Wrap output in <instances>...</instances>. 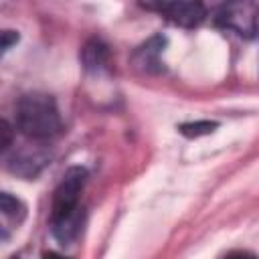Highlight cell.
<instances>
[{
  "mask_svg": "<svg viewBox=\"0 0 259 259\" xmlns=\"http://www.w3.org/2000/svg\"><path fill=\"white\" fill-rule=\"evenodd\" d=\"M16 125L18 130L36 142L51 140L61 134V115L57 103L47 93H26L16 105Z\"/></svg>",
  "mask_w": 259,
  "mask_h": 259,
  "instance_id": "obj_1",
  "label": "cell"
},
{
  "mask_svg": "<svg viewBox=\"0 0 259 259\" xmlns=\"http://www.w3.org/2000/svg\"><path fill=\"white\" fill-rule=\"evenodd\" d=\"M85 182H87V170L81 166H73L63 174L53 194L51 223H59V221L83 214V208L79 206V198H81Z\"/></svg>",
  "mask_w": 259,
  "mask_h": 259,
  "instance_id": "obj_2",
  "label": "cell"
},
{
  "mask_svg": "<svg viewBox=\"0 0 259 259\" xmlns=\"http://www.w3.org/2000/svg\"><path fill=\"white\" fill-rule=\"evenodd\" d=\"M214 22L243 38H253L259 32V4L249 0L223 4L214 14Z\"/></svg>",
  "mask_w": 259,
  "mask_h": 259,
  "instance_id": "obj_3",
  "label": "cell"
},
{
  "mask_svg": "<svg viewBox=\"0 0 259 259\" xmlns=\"http://www.w3.org/2000/svg\"><path fill=\"white\" fill-rule=\"evenodd\" d=\"M49 160L51 156L42 148H22L6 158V168L24 180H30L38 176V172L49 164Z\"/></svg>",
  "mask_w": 259,
  "mask_h": 259,
  "instance_id": "obj_4",
  "label": "cell"
},
{
  "mask_svg": "<svg viewBox=\"0 0 259 259\" xmlns=\"http://www.w3.org/2000/svg\"><path fill=\"white\" fill-rule=\"evenodd\" d=\"M160 10L170 22L182 28H194L206 18V8L200 2H162L156 6H148Z\"/></svg>",
  "mask_w": 259,
  "mask_h": 259,
  "instance_id": "obj_5",
  "label": "cell"
},
{
  "mask_svg": "<svg viewBox=\"0 0 259 259\" xmlns=\"http://www.w3.org/2000/svg\"><path fill=\"white\" fill-rule=\"evenodd\" d=\"M164 47H166V38L164 36H160V34L152 36L150 40H146L134 53V57H132L134 59V65L140 71H144V73H160L164 69V65L160 61V55H162Z\"/></svg>",
  "mask_w": 259,
  "mask_h": 259,
  "instance_id": "obj_6",
  "label": "cell"
},
{
  "mask_svg": "<svg viewBox=\"0 0 259 259\" xmlns=\"http://www.w3.org/2000/svg\"><path fill=\"white\" fill-rule=\"evenodd\" d=\"M107 57H109V51L107 47L97 40V38H91L85 42L83 51H81V61H83V67L87 71H99L105 67L107 63Z\"/></svg>",
  "mask_w": 259,
  "mask_h": 259,
  "instance_id": "obj_7",
  "label": "cell"
},
{
  "mask_svg": "<svg viewBox=\"0 0 259 259\" xmlns=\"http://www.w3.org/2000/svg\"><path fill=\"white\" fill-rule=\"evenodd\" d=\"M0 210H2V214L6 217V219H12V221H16V223H20L22 219H24V204L18 200V198H14L10 192H2L0 194Z\"/></svg>",
  "mask_w": 259,
  "mask_h": 259,
  "instance_id": "obj_8",
  "label": "cell"
},
{
  "mask_svg": "<svg viewBox=\"0 0 259 259\" xmlns=\"http://www.w3.org/2000/svg\"><path fill=\"white\" fill-rule=\"evenodd\" d=\"M214 127H217L214 121H206V119H202V121H190V123H182V125H178V132H180L182 136H186V138H200V136L212 134Z\"/></svg>",
  "mask_w": 259,
  "mask_h": 259,
  "instance_id": "obj_9",
  "label": "cell"
},
{
  "mask_svg": "<svg viewBox=\"0 0 259 259\" xmlns=\"http://www.w3.org/2000/svg\"><path fill=\"white\" fill-rule=\"evenodd\" d=\"M2 152H6L10 148V140H12V130L8 125V121H2Z\"/></svg>",
  "mask_w": 259,
  "mask_h": 259,
  "instance_id": "obj_10",
  "label": "cell"
},
{
  "mask_svg": "<svg viewBox=\"0 0 259 259\" xmlns=\"http://www.w3.org/2000/svg\"><path fill=\"white\" fill-rule=\"evenodd\" d=\"M16 40H18V34H16L14 30H4V32H2V51L6 53V51L10 49V45L16 42Z\"/></svg>",
  "mask_w": 259,
  "mask_h": 259,
  "instance_id": "obj_11",
  "label": "cell"
},
{
  "mask_svg": "<svg viewBox=\"0 0 259 259\" xmlns=\"http://www.w3.org/2000/svg\"><path fill=\"white\" fill-rule=\"evenodd\" d=\"M223 259H257V257L253 253H249V251H231Z\"/></svg>",
  "mask_w": 259,
  "mask_h": 259,
  "instance_id": "obj_12",
  "label": "cell"
},
{
  "mask_svg": "<svg viewBox=\"0 0 259 259\" xmlns=\"http://www.w3.org/2000/svg\"><path fill=\"white\" fill-rule=\"evenodd\" d=\"M42 259H69V257L59 255V253H55V251H49V253H45V255H42Z\"/></svg>",
  "mask_w": 259,
  "mask_h": 259,
  "instance_id": "obj_13",
  "label": "cell"
},
{
  "mask_svg": "<svg viewBox=\"0 0 259 259\" xmlns=\"http://www.w3.org/2000/svg\"><path fill=\"white\" fill-rule=\"evenodd\" d=\"M12 259H18V257H12Z\"/></svg>",
  "mask_w": 259,
  "mask_h": 259,
  "instance_id": "obj_14",
  "label": "cell"
}]
</instances>
